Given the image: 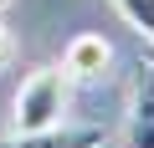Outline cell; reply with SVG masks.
I'll return each instance as SVG.
<instances>
[{
	"instance_id": "obj_5",
	"label": "cell",
	"mask_w": 154,
	"mask_h": 148,
	"mask_svg": "<svg viewBox=\"0 0 154 148\" xmlns=\"http://www.w3.org/2000/svg\"><path fill=\"white\" fill-rule=\"evenodd\" d=\"M113 10H118L144 41H154V0H113Z\"/></svg>"
},
{
	"instance_id": "obj_2",
	"label": "cell",
	"mask_w": 154,
	"mask_h": 148,
	"mask_svg": "<svg viewBox=\"0 0 154 148\" xmlns=\"http://www.w3.org/2000/svg\"><path fill=\"white\" fill-rule=\"evenodd\" d=\"M103 143H108V133L88 128V123H57V128H41V133L0 138V148H103Z\"/></svg>"
},
{
	"instance_id": "obj_4",
	"label": "cell",
	"mask_w": 154,
	"mask_h": 148,
	"mask_svg": "<svg viewBox=\"0 0 154 148\" xmlns=\"http://www.w3.org/2000/svg\"><path fill=\"white\" fill-rule=\"evenodd\" d=\"M128 148H154V61H139L128 92Z\"/></svg>"
},
{
	"instance_id": "obj_1",
	"label": "cell",
	"mask_w": 154,
	"mask_h": 148,
	"mask_svg": "<svg viewBox=\"0 0 154 148\" xmlns=\"http://www.w3.org/2000/svg\"><path fill=\"white\" fill-rule=\"evenodd\" d=\"M11 118H16V133H41V128L67 123V71L36 66L11 102Z\"/></svg>"
},
{
	"instance_id": "obj_7",
	"label": "cell",
	"mask_w": 154,
	"mask_h": 148,
	"mask_svg": "<svg viewBox=\"0 0 154 148\" xmlns=\"http://www.w3.org/2000/svg\"><path fill=\"white\" fill-rule=\"evenodd\" d=\"M5 5H11V0H0V10H5Z\"/></svg>"
},
{
	"instance_id": "obj_3",
	"label": "cell",
	"mask_w": 154,
	"mask_h": 148,
	"mask_svg": "<svg viewBox=\"0 0 154 148\" xmlns=\"http://www.w3.org/2000/svg\"><path fill=\"white\" fill-rule=\"evenodd\" d=\"M108 66H113V46H108V36H98V31L72 36L67 51H62V71L77 77V82H98Z\"/></svg>"
},
{
	"instance_id": "obj_6",
	"label": "cell",
	"mask_w": 154,
	"mask_h": 148,
	"mask_svg": "<svg viewBox=\"0 0 154 148\" xmlns=\"http://www.w3.org/2000/svg\"><path fill=\"white\" fill-rule=\"evenodd\" d=\"M11 56H16V41H11V26L0 21V71L11 66Z\"/></svg>"
}]
</instances>
